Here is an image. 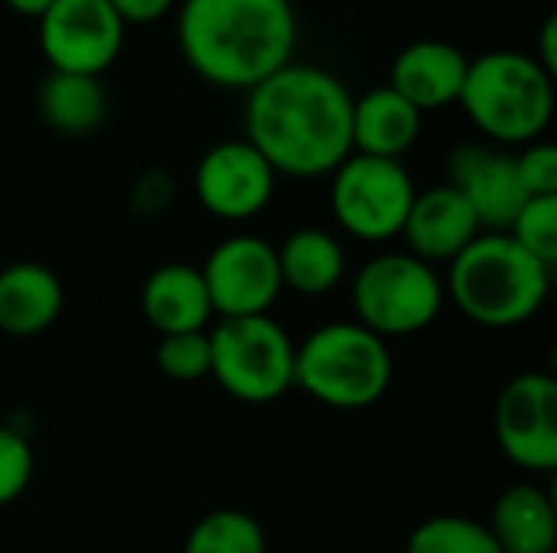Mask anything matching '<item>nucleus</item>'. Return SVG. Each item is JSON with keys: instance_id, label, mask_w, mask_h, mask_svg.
<instances>
[{"instance_id": "nucleus-1", "label": "nucleus", "mask_w": 557, "mask_h": 553, "mask_svg": "<svg viewBox=\"0 0 557 553\" xmlns=\"http://www.w3.org/2000/svg\"><path fill=\"white\" fill-rule=\"evenodd\" d=\"M245 140L277 176H330L352 153V95L333 72L287 62L248 91Z\"/></svg>"}, {"instance_id": "nucleus-2", "label": "nucleus", "mask_w": 557, "mask_h": 553, "mask_svg": "<svg viewBox=\"0 0 557 553\" xmlns=\"http://www.w3.org/2000/svg\"><path fill=\"white\" fill-rule=\"evenodd\" d=\"M176 42L209 85L251 91L294 62L297 10L290 0H183Z\"/></svg>"}, {"instance_id": "nucleus-3", "label": "nucleus", "mask_w": 557, "mask_h": 553, "mask_svg": "<svg viewBox=\"0 0 557 553\" xmlns=\"http://www.w3.org/2000/svg\"><path fill=\"white\" fill-rule=\"evenodd\" d=\"M444 290L470 323L516 329L542 313L552 290V267L522 251L506 231H483L450 261Z\"/></svg>"}, {"instance_id": "nucleus-4", "label": "nucleus", "mask_w": 557, "mask_h": 553, "mask_svg": "<svg viewBox=\"0 0 557 553\" xmlns=\"http://www.w3.org/2000/svg\"><path fill=\"white\" fill-rule=\"evenodd\" d=\"M457 104L490 143H535L555 114V78L525 52L496 49L470 59Z\"/></svg>"}, {"instance_id": "nucleus-5", "label": "nucleus", "mask_w": 557, "mask_h": 553, "mask_svg": "<svg viewBox=\"0 0 557 553\" xmlns=\"http://www.w3.org/2000/svg\"><path fill=\"white\" fill-rule=\"evenodd\" d=\"M388 385V342L356 319L326 323L294 349V388L323 407L366 411L385 398Z\"/></svg>"}, {"instance_id": "nucleus-6", "label": "nucleus", "mask_w": 557, "mask_h": 553, "mask_svg": "<svg viewBox=\"0 0 557 553\" xmlns=\"http://www.w3.org/2000/svg\"><path fill=\"white\" fill-rule=\"evenodd\" d=\"M441 274L408 251H385L369 257L352 277L356 323L379 339H401L424 332L444 310Z\"/></svg>"}, {"instance_id": "nucleus-7", "label": "nucleus", "mask_w": 557, "mask_h": 553, "mask_svg": "<svg viewBox=\"0 0 557 553\" xmlns=\"http://www.w3.org/2000/svg\"><path fill=\"white\" fill-rule=\"evenodd\" d=\"M209 378L242 404H271L294 388L297 342L271 316L219 319L209 332Z\"/></svg>"}, {"instance_id": "nucleus-8", "label": "nucleus", "mask_w": 557, "mask_h": 553, "mask_svg": "<svg viewBox=\"0 0 557 553\" xmlns=\"http://www.w3.org/2000/svg\"><path fill=\"white\" fill-rule=\"evenodd\" d=\"M330 176V209L346 235L369 244L401 235L418 192L401 160L349 153Z\"/></svg>"}, {"instance_id": "nucleus-9", "label": "nucleus", "mask_w": 557, "mask_h": 553, "mask_svg": "<svg viewBox=\"0 0 557 553\" xmlns=\"http://www.w3.org/2000/svg\"><path fill=\"white\" fill-rule=\"evenodd\" d=\"M199 274L219 319L268 316L284 293L277 248L258 235H232L219 241Z\"/></svg>"}, {"instance_id": "nucleus-10", "label": "nucleus", "mask_w": 557, "mask_h": 553, "mask_svg": "<svg viewBox=\"0 0 557 553\" xmlns=\"http://www.w3.org/2000/svg\"><path fill=\"white\" fill-rule=\"evenodd\" d=\"M493 433L509 463L525 473L557 469V381L548 372L516 375L496 398Z\"/></svg>"}, {"instance_id": "nucleus-11", "label": "nucleus", "mask_w": 557, "mask_h": 553, "mask_svg": "<svg viewBox=\"0 0 557 553\" xmlns=\"http://www.w3.org/2000/svg\"><path fill=\"white\" fill-rule=\"evenodd\" d=\"M36 23L52 72L95 78L117 59L127 29L108 0H55Z\"/></svg>"}, {"instance_id": "nucleus-12", "label": "nucleus", "mask_w": 557, "mask_h": 553, "mask_svg": "<svg viewBox=\"0 0 557 553\" xmlns=\"http://www.w3.org/2000/svg\"><path fill=\"white\" fill-rule=\"evenodd\" d=\"M193 186L212 218L248 222L271 205L277 173L248 140H222L202 153Z\"/></svg>"}, {"instance_id": "nucleus-13", "label": "nucleus", "mask_w": 557, "mask_h": 553, "mask_svg": "<svg viewBox=\"0 0 557 553\" xmlns=\"http://www.w3.org/2000/svg\"><path fill=\"white\" fill-rule=\"evenodd\" d=\"M447 186L467 199L483 231H506L529 199L516 156L496 143H460L447 156Z\"/></svg>"}, {"instance_id": "nucleus-14", "label": "nucleus", "mask_w": 557, "mask_h": 553, "mask_svg": "<svg viewBox=\"0 0 557 553\" xmlns=\"http://www.w3.org/2000/svg\"><path fill=\"white\" fill-rule=\"evenodd\" d=\"M483 235L473 209L467 205V199L444 186L414 192L411 212L405 218L401 238L408 241V254L421 257L424 264H450L454 257H460L476 238Z\"/></svg>"}, {"instance_id": "nucleus-15", "label": "nucleus", "mask_w": 557, "mask_h": 553, "mask_svg": "<svg viewBox=\"0 0 557 553\" xmlns=\"http://www.w3.org/2000/svg\"><path fill=\"white\" fill-rule=\"evenodd\" d=\"M467 65H470V59L454 42L418 39L395 55L388 88H395L421 114L437 111L460 98Z\"/></svg>"}, {"instance_id": "nucleus-16", "label": "nucleus", "mask_w": 557, "mask_h": 553, "mask_svg": "<svg viewBox=\"0 0 557 553\" xmlns=\"http://www.w3.org/2000/svg\"><path fill=\"white\" fill-rule=\"evenodd\" d=\"M140 310L160 336L206 332L209 319L215 316L199 267L183 261L150 271L140 290Z\"/></svg>"}, {"instance_id": "nucleus-17", "label": "nucleus", "mask_w": 557, "mask_h": 553, "mask_svg": "<svg viewBox=\"0 0 557 553\" xmlns=\"http://www.w3.org/2000/svg\"><path fill=\"white\" fill-rule=\"evenodd\" d=\"M65 306L55 271L36 261H16L0 271V332L29 339L46 332Z\"/></svg>"}, {"instance_id": "nucleus-18", "label": "nucleus", "mask_w": 557, "mask_h": 553, "mask_svg": "<svg viewBox=\"0 0 557 553\" xmlns=\"http://www.w3.org/2000/svg\"><path fill=\"white\" fill-rule=\"evenodd\" d=\"M421 134V111L382 85L352 98V153L401 160Z\"/></svg>"}, {"instance_id": "nucleus-19", "label": "nucleus", "mask_w": 557, "mask_h": 553, "mask_svg": "<svg viewBox=\"0 0 557 553\" xmlns=\"http://www.w3.org/2000/svg\"><path fill=\"white\" fill-rule=\"evenodd\" d=\"M486 528L503 553H557V505L535 482L509 486Z\"/></svg>"}, {"instance_id": "nucleus-20", "label": "nucleus", "mask_w": 557, "mask_h": 553, "mask_svg": "<svg viewBox=\"0 0 557 553\" xmlns=\"http://www.w3.org/2000/svg\"><path fill=\"white\" fill-rule=\"evenodd\" d=\"M281 284L300 297H326L346 277V251L323 228H297L277 248Z\"/></svg>"}, {"instance_id": "nucleus-21", "label": "nucleus", "mask_w": 557, "mask_h": 553, "mask_svg": "<svg viewBox=\"0 0 557 553\" xmlns=\"http://www.w3.org/2000/svg\"><path fill=\"white\" fill-rule=\"evenodd\" d=\"M39 117L62 137H85L91 134L108 111L104 88L95 75L75 72H49L36 95Z\"/></svg>"}, {"instance_id": "nucleus-22", "label": "nucleus", "mask_w": 557, "mask_h": 553, "mask_svg": "<svg viewBox=\"0 0 557 553\" xmlns=\"http://www.w3.org/2000/svg\"><path fill=\"white\" fill-rule=\"evenodd\" d=\"M183 553H268V538L248 512L215 508L193 525Z\"/></svg>"}, {"instance_id": "nucleus-23", "label": "nucleus", "mask_w": 557, "mask_h": 553, "mask_svg": "<svg viewBox=\"0 0 557 553\" xmlns=\"http://www.w3.org/2000/svg\"><path fill=\"white\" fill-rule=\"evenodd\" d=\"M405 553H503L486 525L467 515H434L421 521L411 535Z\"/></svg>"}, {"instance_id": "nucleus-24", "label": "nucleus", "mask_w": 557, "mask_h": 553, "mask_svg": "<svg viewBox=\"0 0 557 553\" xmlns=\"http://www.w3.org/2000/svg\"><path fill=\"white\" fill-rule=\"evenodd\" d=\"M506 235L545 267L557 264V196L525 199Z\"/></svg>"}, {"instance_id": "nucleus-25", "label": "nucleus", "mask_w": 557, "mask_h": 553, "mask_svg": "<svg viewBox=\"0 0 557 553\" xmlns=\"http://www.w3.org/2000/svg\"><path fill=\"white\" fill-rule=\"evenodd\" d=\"M157 368L170 381H202L212 372V349L209 332H180L160 336L157 345Z\"/></svg>"}, {"instance_id": "nucleus-26", "label": "nucleus", "mask_w": 557, "mask_h": 553, "mask_svg": "<svg viewBox=\"0 0 557 553\" xmlns=\"http://www.w3.org/2000/svg\"><path fill=\"white\" fill-rule=\"evenodd\" d=\"M36 473V456L29 440L0 424V508L13 505L33 482Z\"/></svg>"}, {"instance_id": "nucleus-27", "label": "nucleus", "mask_w": 557, "mask_h": 553, "mask_svg": "<svg viewBox=\"0 0 557 553\" xmlns=\"http://www.w3.org/2000/svg\"><path fill=\"white\" fill-rule=\"evenodd\" d=\"M516 173L529 199L557 196V147L535 140L516 156Z\"/></svg>"}, {"instance_id": "nucleus-28", "label": "nucleus", "mask_w": 557, "mask_h": 553, "mask_svg": "<svg viewBox=\"0 0 557 553\" xmlns=\"http://www.w3.org/2000/svg\"><path fill=\"white\" fill-rule=\"evenodd\" d=\"M114 7V13L127 23H157L170 13V7L176 0H108Z\"/></svg>"}, {"instance_id": "nucleus-29", "label": "nucleus", "mask_w": 557, "mask_h": 553, "mask_svg": "<svg viewBox=\"0 0 557 553\" xmlns=\"http://www.w3.org/2000/svg\"><path fill=\"white\" fill-rule=\"evenodd\" d=\"M137 199L144 212H157L160 205H166L173 199V183L163 173H150L137 183Z\"/></svg>"}, {"instance_id": "nucleus-30", "label": "nucleus", "mask_w": 557, "mask_h": 553, "mask_svg": "<svg viewBox=\"0 0 557 553\" xmlns=\"http://www.w3.org/2000/svg\"><path fill=\"white\" fill-rule=\"evenodd\" d=\"M552 78L557 72V16H548L545 26H542V36H539V52L532 55Z\"/></svg>"}, {"instance_id": "nucleus-31", "label": "nucleus", "mask_w": 557, "mask_h": 553, "mask_svg": "<svg viewBox=\"0 0 557 553\" xmlns=\"http://www.w3.org/2000/svg\"><path fill=\"white\" fill-rule=\"evenodd\" d=\"M10 10H16L20 16H29V20H39L55 0H3Z\"/></svg>"}]
</instances>
